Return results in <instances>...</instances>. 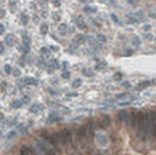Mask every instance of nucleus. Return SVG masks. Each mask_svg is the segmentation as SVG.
I'll return each instance as SVG.
<instances>
[{
    "label": "nucleus",
    "instance_id": "obj_1",
    "mask_svg": "<svg viewBox=\"0 0 156 155\" xmlns=\"http://www.w3.org/2000/svg\"><path fill=\"white\" fill-rule=\"evenodd\" d=\"M77 137H79V140H86L87 139V125H83V127L79 128Z\"/></svg>",
    "mask_w": 156,
    "mask_h": 155
},
{
    "label": "nucleus",
    "instance_id": "obj_2",
    "mask_svg": "<svg viewBox=\"0 0 156 155\" xmlns=\"http://www.w3.org/2000/svg\"><path fill=\"white\" fill-rule=\"evenodd\" d=\"M4 44L8 46H14L15 45V36L14 34H7L6 38H4Z\"/></svg>",
    "mask_w": 156,
    "mask_h": 155
},
{
    "label": "nucleus",
    "instance_id": "obj_3",
    "mask_svg": "<svg viewBox=\"0 0 156 155\" xmlns=\"http://www.w3.org/2000/svg\"><path fill=\"white\" fill-rule=\"evenodd\" d=\"M75 22H76V25L80 30H87V25H86V22L83 21V18H76Z\"/></svg>",
    "mask_w": 156,
    "mask_h": 155
},
{
    "label": "nucleus",
    "instance_id": "obj_4",
    "mask_svg": "<svg viewBox=\"0 0 156 155\" xmlns=\"http://www.w3.org/2000/svg\"><path fill=\"white\" fill-rule=\"evenodd\" d=\"M25 83L26 84H31V86H37V84H38V80H37L35 78L27 76V78H25Z\"/></svg>",
    "mask_w": 156,
    "mask_h": 155
},
{
    "label": "nucleus",
    "instance_id": "obj_5",
    "mask_svg": "<svg viewBox=\"0 0 156 155\" xmlns=\"http://www.w3.org/2000/svg\"><path fill=\"white\" fill-rule=\"evenodd\" d=\"M41 110H42V106L40 104H33L30 106V112L31 113H38V112H41Z\"/></svg>",
    "mask_w": 156,
    "mask_h": 155
},
{
    "label": "nucleus",
    "instance_id": "obj_6",
    "mask_svg": "<svg viewBox=\"0 0 156 155\" xmlns=\"http://www.w3.org/2000/svg\"><path fill=\"white\" fill-rule=\"evenodd\" d=\"M152 84V82L151 80H144L143 83H140L139 86H137V90H144V89H147L148 86H151Z\"/></svg>",
    "mask_w": 156,
    "mask_h": 155
},
{
    "label": "nucleus",
    "instance_id": "obj_7",
    "mask_svg": "<svg viewBox=\"0 0 156 155\" xmlns=\"http://www.w3.org/2000/svg\"><path fill=\"white\" fill-rule=\"evenodd\" d=\"M59 31H60V34L65 36V34L68 33V27H67V25H65V23H60V26H59Z\"/></svg>",
    "mask_w": 156,
    "mask_h": 155
},
{
    "label": "nucleus",
    "instance_id": "obj_8",
    "mask_svg": "<svg viewBox=\"0 0 156 155\" xmlns=\"http://www.w3.org/2000/svg\"><path fill=\"white\" fill-rule=\"evenodd\" d=\"M130 44H132V46H133V48H139L141 45V41H140L139 37H134V38H132V40H130Z\"/></svg>",
    "mask_w": 156,
    "mask_h": 155
},
{
    "label": "nucleus",
    "instance_id": "obj_9",
    "mask_svg": "<svg viewBox=\"0 0 156 155\" xmlns=\"http://www.w3.org/2000/svg\"><path fill=\"white\" fill-rule=\"evenodd\" d=\"M59 121H61V117H59V116H56V114H52L50 117L48 118V123L52 124V123H59Z\"/></svg>",
    "mask_w": 156,
    "mask_h": 155
},
{
    "label": "nucleus",
    "instance_id": "obj_10",
    "mask_svg": "<svg viewBox=\"0 0 156 155\" xmlns=\"http://www.w3.org/2000/svg\"><path fill=\"white\" fill-rule=\"evenodd\" d=\"M87 41V37H84V36H76L75 37V42L76 44H84Z\"/></svg>",
    "mask_w": 156,
    "mask_h": 155
},
{
    "label": "nucleus",
    "instance_id": "obj_11",
    "mask_svg": "<svg viewBox=\"0 0 156 155\" xmlns=\"http://www.w3.org/2000/svg\"><path fill=\"white\" fill-rule=\"evenodd\" d=\"M126 23H130V25H134V23H139V19H137V18H134V16H129V15H128L126 16Z\"/></svg>",
    "mask_w": 156,
    "mask_h": 155
},
{
    "label": "nucleus",
    "instance_id": "obj_12",
    "mask_svg": "<svg viewBox=\"0 0 156 155\" xmlns=\"http://www.w3.org/2000/svg\"><path fill=\"white\" fill-rule=\"evenodd\" d=\"M22 101H12V102H11V108H14V109H19V108H22Z\"/></svg>",
    "mask_w": 156,
    "mask_h": 155
},
{
    "label": "nucleus",
    "instance_id": "obj_13",
    "mask_svg": "<svg viewBox=\"0 0 156 155\" xmlns=\"http://www.w3.org/2000/svg\"><path fill=\"white\" fill-rule=\"evenodd\" d=\"M109 124H110V118H109L107 116H103L102 121H101V127H107Z\"/></svg>",
    "mask_w": 156,
    "mask_h": 155
},
{
    "label": "nucleus",
    "instance_id": "obj_14",
    "mask_svg": "<svg viewBox=\"0 0 156 155\" xmlns=\"http://www.w3.org/2000/svg\"><path fill=\"white\" fill-rule=\"evenodd\" d=\"M125 114H126V112H120V113L117 114V121H118V123H124Z\"/></svg>",
    "mask_w": 156,
    "mask_h": 155
},
{
    "label": "nucleus",
    "instance_id": "obj_15",
    "mask_svg": "<svg viewBox=\"0 0 156 155\" xmlns=\"http://www.w3.org/2000/svg\"><path fill=\"white\" fill-rule=\"evenodd\" d=\"M96 41L101 42V44H105V42L107 41V38L103 36V34H98V36H96Z\"/></svg>",
    "mask_w": 156,
    "mask_h": 155
},
{
    "label": "nucleus",
    "instance_id": "obj_16",
    "mask_svg": "<svg viewBox=\"0 0 156 155\" xmlns=\"http://www.w3.org/2000/svg\"><path fill=\"white\" fill-rule=\"evenodd\" d=\"M40 30H41V34H44V36L48 34V25H46V23H42Z\"/></svg>",
    "mask_w": 156,
    "mask_h": 155
},
{
    "label": "nucleus",
    "instance_id": "obj_17",
    "mask_svg": "<svg viewBox=\"0 0 156 155\" xmlns=\"http://www.w3.org/2000/svg\"><path fill=\"white\" fill-rule=\"evenodd\" d=\"M21 22L23 23V25H27V22H29V16H27L25 12H23L22 15H21Z\"/></svg>",
    "mask_w": 156,
    "mask_h": 155
},
{
    "label": "nucleus",
    "instance_id": "obj_18",
    "mask_svg": "<svg viewBox=\"0 0 156 155\" xmlns=\"http://www.w3.org/2000/svg\"><path fill=\"white\" fill-rule=\"evenodd\" d=\"M49 64L53 67V68H59V67H60V64L57 63V60H56V59H52V60L49 61Z\"/></svg>",
    "mask_w": 156,
    "mask_h": 155
},
{
    "label": "nucleus",
    "instance_id": "obj_19",
    "mask_svg": "<svg viewBox=\"0 0 156 155\" xmlns=\"http://www.w3.org/2000/svg\"><path fill=\"white\" fill-rule=\"evenodd\" d=\"M72 86H73V89H77V87H80V86H82V80H80V79H76V80H73Z\"/></svg>",
    "mask_w": 156,
    "mask_h": 155
},
{
    "label": "nucleus",
    "instance_id": "obj_20",
    "mask_svg": "<svg viewBox=\"0 0 156 155\" xmlns=\"http://www.w3.org/2000/svg\"><path fill=\"white\" fill-rule=\"evenodd\" d=\"M19 155H30L29 148H27V147H23V148L21 150V154H19Z\"/></svg>",
    "mask_w": 156,
    "mask_h": 155
},
{
    "label": "nucleus",
    "instance_id": "obj_21",
    "mask_svg": "<svg viewBox=\"0 0 156 155\" xmlns=\"http://www.w3.org/2000/svg\"><path fill=\"white\" fill-rule=\"evenodd\" d=\"M4 72H6V74H11V72H12V68H11L10 64H6V65H4Z\"/></svg>",
    "mask_w": 156,
    "mask_h": 155
},
{
    "label": "nucleus",
    "instance_id": "obj_22",
    "mask_svg": "<svg viewBox=\"0 0 156 155\" xmlns=\"http://www.w3.org/2000/svg\"><path fill=\"white\" fill-rule=\"evenodd\" d=\"M128 2V4H129V6H139V0H126Z\"/></svg>",
    "mask_w": 156,
    "mask_h": 155
},
{
    "label": "nucleus",
    "instance_id": "obj_23",
    "mask_svg": "<svg viewBox=\"0 0 156 155\" xmlns=\"http://www.w3.org/2000/svg\"><path fill=\"white\" fill-rule=\"evenodd\" d=\"M50 50L48 49V48H41V55H45V56H49Z\"/></svg>",
    "mask_w": 156,
    "mask_h": 155
},
{
    "label": "nucleus",
    "instance_id": "obj_24",
    "mask_svg": "<svg viewBox=\"0 0 156 155\" xmlns=\"http://www.w3.org/2000/svg\"><path fill=\"white\" fill-rule=\"evenodd\" d=\"M111 19H113V22H114V23H117V25H121V21H120V18H117V15H114V14H113V15H111Z\"/></svg>",
    "mask_w": 156,
    "mask_h": 155
},
{
    "label": "nucleus",
    "instance_id": "obj_25",
    "mask_svg": "<svg viewBox=\"0 0 156 155\" xmlns=\"http://www.w3.org/2000/svg\"><path fill=\"white\" fill-rule=\"evenodd\" d=\"M98 139H99V143H101V144H105V143H107V139H106L105 136H102V135H99V136H98Z\"/></svg>",
    "mask_w": 156,
    "mask_h": 155
},
{
    "label": "nucleus",
    "instance_id": "obj_26",
    "mask_svg": "<svg viewBox=\"0 0 156 155\" xmlns=\"http://www.w3.org/2000/svg\"><path fill=\"white\" fill-rule=\"evenodd\" d=\"M11 74L15 76V78H18V76H21V70L19 68H16V70H12V72Z\"/></svg>",
    "mask_w": 156,
    "mask_h": 155
},
{
    "label": "nucleus",
    "instance_id": "obj_27",
    "mask_svg": "<svg viewBox=\"0 0 156 155\" xmlns=\"http://www.w3.org/2000/svg\"><path fill=\"white\" fill-rule=\"evenodd\" d=\"M83 74L86 75V76H92L94 75V72L91 70H83Z\"/></svg>",
    "mask_w": 156,
    "mask_h": 155
},
{
    "label": "nucleus",
    "instance_id": "obj_28",
    "mask_svg": "<svg viewBox=\"0 0 156 155\" xmlns=\"http://www.w3.org/2000/svg\"><path fill=\"white\" fill-rule=\"evenodd\" d=\"M4 33H6V26L3 23H0V36H3Z\"/></svg>",
    "mask_w": 156,
    "mask_h": 155
},
{
    "label": "nucleus",
    "instance_id": "obj_29",
    "mask_svg": "<svg viewBox=\"0 0 156 155\" xmlns=\"http://www.w3.org/2000/svg\"><path fill=\"white\" fill-rule=\"evenodd\" d=\"M15 135H16V131H11V132L7 135V137H8V139H12L14 136H15Z\"/></svg>",
    "mask_w": 156,
    "mask_h": 155
},
{
    "label": "nucleus",
    "instance_id": "obj_30",
    "mask_svg": "<svg viewBox=\"0 0 156 155\" xmlns=\"http://www.w3.org/2000/svg\"><path fill=\"white\" fill-rule=\"evenodd\" d=\"M84 11H86V12H95V8H91V7H84Z\"/></svg>",
    "mask_w": 156,
    "mask_h": 155
},
{
    "label": "nucleus",
    "instance_id": "obj_31",
    "mask_svg": "<svg viewBox=\"0 0 156 155\" xmlns=\"http://www.w3.org/2000/svg\"><path fill=\"white\" fill-rule=\"evenodd\" d=\"M52 3L54 7H60V0H52Z\"/></svg>",
    "mask_w": 156,
    "mask_h": 155
},
{
    "label": "nucleus",
    "instance_id": "obj_32",
    "mask_svg": "<svg viewBox=\"0 0 156 155\" xmlns=\"http://www.w3.org/2000/svg\"><path fill=\"white\" fill-rule=\"evenodd\" d=\"M143 30H144V31H149V30H151V25H144V26H143Z\"/></svg>",
    "mask_w": 156,
    "mask_h": 155
},
{
    "label": "nucleus",
    "instance_id": "obj_33",
    "mask_svg": "<svg viewBox=\"0 0 156 155\" xmlns=\"http://www.w3.org/2000/svg\"><path fill=\"white\" fill-rule=\"evenodd\" d=\"M45 155H57V154H56L54 151H53V150H48V151H46V154Z\"/></svg>",
    "mask_w": 156,
    "mask_h": 155
},
{
    "label": "nucleus",
    "instance_id": "obj_34",
    "mask_svg": "<svg viewBox=\"0 0 156 155\" xmlns=\"http://www.w3.org/2000/svg\"><path fill=\"white\" fill-rule=\"evenodd\" d=\"M63 78L68 79V78H69V72H68V71H64V72H63Z\"/></svg>",
    "mask_w": 156,
    "mask_h": 155
},
{
    "label": "nucleus",
    "instance_id": "obj_35",
    "mask_svg": "<svg viewBox=\"0 0 156 155\" xmlns=\"http://www.w3.org/2000/svg\"><path fill=\"white\" fill-rule=\"evenodd\" d=\"M4 52V42H0V55Z\"/></svg>",
    "mask_w": 156,
    "mask_h": 155
},
{
    "label": "nucleus",
    "instance_id": "obj_36",
    "mask_svg": "<svg viewBox=\"0 0 156 155\" xmlns=\"http://www.w3.org/2000/svg\"><path fill=\"white\" fill-rule=\"evenodd\" d=\"M22 102H30V98L27 95H25V97H23V99H22Z\"/></svg>",
    "mask_w": 156,
    "mask_h": 155
},
{
    "label": "nucleus",
    "instance_id": "obj_37",
    "mask_svg": "<svg viewBox=\"0 0 156 155\" xmlns=\"http://www.w3.org/2000/svg\"><path fill=\"white\" fill-rule=\"evenodd\" d=\"M125 97H126V93L120 94V95H117V99H122V98H125Z\"/></svg>",
    "mask_w": 156,
    "mask_h": 155
},
{
    "label": "nucleus",
    "instance_id": "obj_38",
    "mask_svg": "<svg viewBox=\"0 0 156 155\" xmlns=\"http://www.w3.org/2000/svg\"><path fill=\"white\" fill-rule=\"evenodd\" d=\"M129 104H130L129 101H124V102H121L120 105H121V106H126V105H129Z\"/></svg>",
    "mask_w": 156,
    "mask_h": 155
},
{
    "label": "nucleus",
    "instance_id": "obj_39",
    "mask_svg": "<svg viewBox=\"0 0 156 155\" xmlns=\"http://www.w3.org/2000/svg\"><path fill=\"white\" fill-rule=\"evenodd\" d=\"M121 78H122L121 74H115V75H114V79H121Z\"/></svg>",
    "mask_w": 156,
    "mask_h": 155
},
{
    "label": "nucleus",
    "instance_id": "obj_40",
    "mask_svg": "<svg viewBox=\"0 0 156 155\" xmlns=\"http://www.w3.org/2000/svg\"><path fill=\"white\" fill-rule=\"evenodd\" d=\"M92 23H94V25H95V26H98V27L101 26V23H99L98 21H95V19H94V21H92Z\"/></svg>",
    "mask_w": 156,
    "mask_h": 155
},
{
    "label": "nucleus",
    "instance_id": "obj_41",
    "mask_svg": "<svg viewBox=\"0 0 156 155\" xmlns=\"http://www.w3.org/2000/svg\"><path fill=\"white\" fill-rule=\"evenodd\" d=\"M67 97H77V93H69Z\"/></svg>",
    "mask_w": 156,
    "mask_h": 155
},
{
    "label": "nucleus",
    "instance_id": "obj_42",
    "mask_svg": "<svg viewBox=\"0 0 156 155\" xmlns=\"http://www.w3.org/2000/svg\"><path fill=\"white\" fill-rule=\"evenodd\" d=\"M147 40H153V36L152 34H147Z\"/></svg>",
    "mask_w": 156,
    "mask_h": 155
},
{
    "label": "nucleus",
    "instance_id": "obj_43",
    "mask_svg": "<svg viewBox=\"0 0 156 155\" xmlns=\"http://www.w3.org/2000/svg\"><path fill=\"white\" fill-rule=\"evenodd\" d=\"M3 120H4V114H2V113H0V123H2Z\"/></svg>",
    "mask_w": 156,
    "mask_h": 155
},
{
    "label": "nucleus",
    "instance_id": "obj_44",
    "mask_svg": "<svg viewBox=\"0 0 156 155\" xmlns=\"http://www.w3.org/2000/svg\"><path fill=\"white\" fill-rule=\"evenodd\" d=\"M151 16H152V18H156V14H152V15H151Z\"/></svg>",
    "mask_w": 156,
    "mask_h": 155
},
{
    "label": "nucleus",
    "instance_id": "obj_45",
    "mask_svg": "<svg viewBox=\"0 0 156 155\" xmlns=\"http://www.w3.org/2000/svg\"><path fill=\"white\" fill-rule=\"evenodd\" d=\"M0 136H2V132H0Z\"/></svg>",
    "mask_w": 156,
    "mask_h": 155
},
{
    "label": "nucleus",
    "instance_id": "obj_46",
    "mask_svg": "<svg viewBox=\"0 0 156 155\" xmlns=\"http://www.w3.org/2000/svg\"><path fill=\"white\" fill-rule=\"evenodd\" d=\"M44 2H46V0H44Z\"/></svg>",
    "mask_w": 156,
    "mask_h": 155
}]
</instances>
